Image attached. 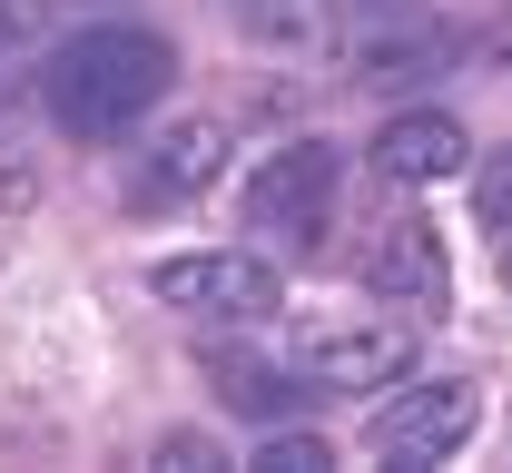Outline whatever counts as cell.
Instances as JSON below:
<instances>
[{
	"instance_id": "obj_15",
	"label": "cell",
	"mask_w": 512,
	"mask_h": 473,
	"mask_svg": "<svg viewBox=\"0 0 512 473\" xmlns=\"http://www.w3.org/2000/svg\"><path fill=\"white\" fill-rule=\"evenodd\" d=\"M503 286H512V237H503Z\"/></svg>"
},
{
	"instance_id": "obj_4",
	"label": "cell",
	"mask_w": 512,
	"mask_h": 473,
	"mask_svg": "<svg viewBox=\"0 0 512 473\" xmlns=\"http://www.w3.org/2000/svg\"><path fill=\"white\" fill-rule=\"evenodd\" d=\"M148 296H158V306H188V316H217V326H266V316L286 306L276 267H266V257H237V247L148 267Z\"/></svg>"
},
{
	"instance_id": "obj_6",
	"label": "cell",
	"mask_w": 512,
	"mask_h": 473,
	"mask_svg": "<svg viewBox=\"0 0 512 473\" xmlns=\"http://www.w3.org/2000/svg\"><path fill=\"white\" fill-rule=\"evenodd\" d=\"M365 296H384V306H414V316H444V306H453L444 237H434L424 217H394L375 247H365Z\"/></svg>"
},
{
	"instance_id": "obj_9",
	"label": "cell",
	"mask_w": 512,
	"mask_h": 473,
	"mask_svg": "<svg viewBox=\"0 0 512 473\" xmlns=\"http://www.w3.org/2000/svg\"><path fill=\"white\" fill-rule=\"evenodd\" d=\"M207 375H217V395H227L237 414H286L296 395H306V385H286L276 365H237V355H207Z\"/></svg>"
},
{
	"instance_id": "obj_14",
	"label": "cell",
	"mask_w": 512,
	"mask_h": 473,
	"mask_svg": "<svg viewBox=\"0 0 512 473\" xmlns=\"http://www.w3.org/2000/svg\"><path fill=\"white\" fill-rule=\"evenodd\" d=\"M158 464H168V473H207L217 444H207V434H158Z\"/></svg>"
},
{
	"instance_id": "obj_11",
	"label": "cell",
	"mask_w": 512,
	"mask_h": 473,
	"mask_svg": "<svg viewBox=\"0 0 512 473\" xmlns=\"http://www.w3.org/2000/svg\"><path fill=\"white\" fill-rule=\"evenodd\" d=\"M325 464H335V454H325L316 434H276V444L256 454V473H325Z\"/></svg>"
},
{
	"instance_id": "obj_8",
	"label": "cell",
	"mask_w": 512,
	"mask_h": 473,
	"mask_svg": "<svg viewBox=\"0 0 512 473\" xmlns=\"http://www.w3.org/2000/svg\"><path fill=\"white\" fill-rule=\"evenodd\" d=\"M217 168H227V129H217V119H178V129L158 138V158L138 168V198L178 207V198H197Z\"/></svg>"
},
{
	"instance_id": "obj_10",
	"label": "cell",
	"mask_w": 512,
	"mask_h": 473,
	"mask_svg": "<svg viewBox=\"0 0 512 473\" xmlns=\"http://www.w3.org/2000/svg\"><path fill=\"white\" fill-rule=\"evenodd\" d=\"M473 207H483L493 227H512V138L493 148V158H483V178H473Z\"/></svg>"
},
{
	"instance_id": "obj_3",
	"label": "cell",
	"mask_w": 512,
	"mask_h": 473,
	"mask_svg": "<svg viewBox=\"0 0 512 473\" xmlns=\"http://www.w3.org/2000/svg\"><path fill=\"white\" fill-rule=\"evenodd\" d=\"M473 424H483V385H473V375H424V385H394L375 405L365 444L394 454V464H444Z\"/></svg>"
},
{
	"instance_id": "obj_1",
	"label": "cell",
	"mask_w": 512,
	"mask_h": 473,
	"mask_svg": "<svg viewBox=\"0 0 512 473\" xmlns=\"http://www.w3.org/2000/svg\"><path fill=\"white\" fill-rule=\"evenodd\" d=\"M168 79H178V50L158 30H128V20L79 30L60 60H50V119L69 138H119L168 99Z\"/></svg>"
},
{
	"instance_id": "obj_7",
	"label": "cell",
	"mask_w": 512,
	"mask_h": 473,
	"mask_svg": "<svg viewBox=\"0 0 512 473\" xmlns=\"http://www.w3.org/2000/svg\"><path fill=\"white\" fill-rule=\"evenodd\" d=\"M375 168L404 178V188H434V178H463V168H473V138L453 129L444 109H404V119H384Z\"/></svg>"
},
{
	"instance_id": "obj_2",
	"label": "cell",
	"mask_w": 512,
	"mask_h": 473,
	"mask_svg": "<svg viewBox=\"0 0 512 473\" xmlns=\"http://www.w3.org/2000/svg\"><path fill=\"white\" fill-rule=\"evenodd\" d=\"M237 207H247V227H266L276 247H316L325 207H335V148H325V138L266 148V158L247 168V188H237Z\"/></svg>"
},
{
	"instance_id": "obj_5",
	"label": "cell",
	"mask_w": 512,
	"mask_h": 473,
	"mask_svg": "<svg viewBox=\"0 0 512 473\" xmlns=\"http://www.w3.org/2000/svg\"><path fill=\"white\" fill-rule=\"evenodd\" d=\"M296 365L316 375V385H345V395H365V385H404L414 375V336L394 326V316H335V326H296Z\"/></svg>"
},
{
	"instance_id": "obj_12",
	"label": "cell",
	"mask_w": 512,
	"mask_h": 473,
	"mask_svg": "<svg viewBox=\"0 0 512 473\" xmlns=\"http://www.w3.org/2000/svg\"><path fill=\"white\" fill-rule=\"evenodd\" d=\"M345 30H394V20H424V0H335Z\"/></svg>"
},
{
	"instance_id": "obj_13",
	"label": "cell",
	"mask_w": 512,
	"mask_h": 473,
	"mask_svg": "<svg viewBox=\"0 0 512 473\" xmlns=\"http://www.w3.org/2000/svg\"><path fill=\"white\" fill-rule=\"evenodd\" d=\"M40 20H50V0H0V60H10V50H30V40H40Z\"/></svg>"
}]
</instances>
